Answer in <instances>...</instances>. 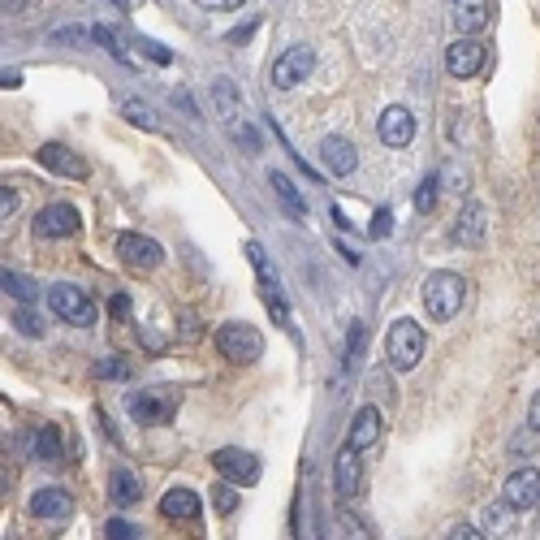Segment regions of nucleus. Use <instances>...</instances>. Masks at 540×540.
Instances as JSON below:
<instances>
[{
	"label": "nucleus",
	"mask_w": 540,
	"mask_h": 540,
	"mask_svg": "<svg viewBox=\"0 0 540 540\" xmlns=\"http://www.w3.org/2000/svg\"><path fill=\"white\" fill-rule=\"evenodd\" d=\"M0 82H5V87H22V74H17V69H5V74H0Z\"/></svg>",
	"instance_id": "79ce46f5"
},
{
	"label": "nucleus",
	"mask_w": 540,
	"mask_h": 540,
	"mask_svg": "<svg viewBox=\"0 0 540 540\" xmlns=\"http://www.w3.org/2000/svg\"><path fill=\"white\" fill-rule=\"evenodd\" d=\"M109 489H113V502H117V506H134V502L143 497V489H139V480H134L130 467H117V472H113V484H109Z\"/></svg>",
	"instance_id": "b1692460"
},
{
	"label": "nucleus",
	"mask_w": 540,
	"mask_h": 540,
	"mask_svg": "<svg viewBox=\"0 0 540 540\" xmlns=\"http://www.w3.org/2000/svg\"><path fill=\"white\" fill-rule=\"evenodd\" d=\"M199 9H208V14H230V9H243V0H195Z\"/></svg>",
	"instance_id": "f704fd0d"
},
{
	"label": "nucleus",
	"mask_w": 540,
	"mask_h": 540,
	"mask_svg": "<svg viewBox=\"0 0 540 540\" xmlns=\"http://www.w3.org/2000/svg\"><path fill=\"white\" fill-rule=\"evenodd\" d=\"M489 17H493L489 0H454V26L462 35H480L489 26Z\"/></svg>",
	"instance_id": "6ab92c4d"
},
{
	"label": "nucleus",
	"mask_w": 540,
	"mask_h": 540,
	"mask_svg": "<svg viewBox=\"0 0 540 540\" xmlns=\"http://www.w3.org/2000/svg\"><path fill=\"white\" fill-rule=\"evenodd\" d=\"M161 514L164 519H186V524H195L199 519V497L191 489H169L161 502Z\"/></svg>",
	"instance_id": "5701e85b"
},
{
	"label": "nucleus",
	"mask_w": 540,
	"mask_h": 540,
	"mask_svg": "<svg viewBox=\"0 0 540 540\" xmlns=\"http://www.w3.org/2000/svg\"><path fill=\"white\" fill-rule=\"evenodd\" d=\"M213 96H216V104H221V121H225V130L234 134V143L246 148V151H260V134H255V126H251V117L243 113V99H238V91H234V82L216 78Z\"/></svg>",
	"instance_id": "f03ea898"
},
{
	"label": "nucleus",
	"mask_w": 540,
	"mask_h": 540,
	"mask_svg": "<svg viewBox=\"0 0 540 540\" xmlns=\"http://www.w3.org/2000/svg\"><path fill=\"white\" fill-rule=\"evenodd\" d=\"M35 156H39V164H44L48 173H57V178H74V182L87 178V161H82L78 151H69L66 143H44Z\"/></svg>",
	"instance_id": "4468645a"
},
{
	"label": "nucleus",
	"mask_w": 540,
	"mask_h": 540,
	"mask_svg": "<svg viewBox=\"0 0 540 540\" xmlns=\"http://www.w3.org/2000/svg\"><path fill=\"white\" fill-rule=\"evenodd\" d=\"M246 255H251V268H255V277H260V295H264V303H268V316H273L277 325H286V320H290V307L281 303V277H277V268H273V260L264 255L260 243H246Z\"/></svg>",
	"instance_id": "423d86ee"
},
{
	"label": "nucleus",
	"mask_w": 540,
	"mask_h": 540,
	"mask_svg": "<svg viewBox=\"0 0 540 540\" xmlns=\"http://www.w3.org/2000/svg\"><path fill=\"white\" fill-rule=\"evenodd\" d=\"M78 208L74 203H48L44 213L35 216V234L39 238H69V234H78Z\"/></svg>",
	"instance_id": "9b49d317"
},
{
	"label": "nucleus",
	"mask_w": 540,
	"mask_h": 540,
	"mask_svg": "<svg viewBox=\"0 0 540 540\" xmlns=\"http://www.w3.org/2000/svg\"><path fill=\"white\" fill-rule=\"evenodd\" d=\"M484 230H489V213H484V203H467L459 213V225H454V243L459 246H480L484 243Z\"/></svg>",
	"instance_id": "a211bd4d"
},
{
	"label": "nucleus",
	"mask_w": 540,
	"mask_h": 540,
	"mask_svg": "<svg viewBox=\"0 0 540 540\" xmlns=\"http://www.w3.org/2000/svg\"><path fill=\"white\" fill-rule=\"evenodd\" d=\"M527 424L540 432V389H536V398H532V407H527Z\"/></svg>",
	"instance_id": "a19ab883"
},
{
	"label": "nucleus",
	"mask_w": 540,
	"mask_h": 540,
	"mask_svg": "<svg viewBox=\"0 0 540 540\" xmlns=\"http://www.w3.org/2000/svg\"><path fill=\"white\" fill-rule=\"evenodd\" d=\"M113 311H117V316H130V298L117 295V298H113Z\"/></svg>",
	"instance_id": "37998d69"
},
{
	"label": "nucleus",
	"mask_w": 540,
	"mask_h": 540,
	"mask_svg": "<svg viewBox=\"0 0 540 540\" xmlns=\"http://www.w3.org/2000/svg\"><path fill=\"white\" fill-rule=\"evenodd\" d=\"M117 9H139V5H143V0H113Z\"/></svg>",
	"instance_id": "a18cd8bd"
},
{
	"label": "nucleus",
	"mask_w": 540,
	"mask_h": 540,
	"mask_svg": "<svg viewBox=\"0 0 540 540\" xmlns=\"http://www.w3.org/2000/svg\"><path fill=\"white\" fill-rule=\"evenodd\" d=\"M26 5H31V0H5V14H22Z\"/></svg>",
	"instance_id": "c03bdc74"
},
{
	"label": "nucleus",
	"mask_w": 540,
	"mask_h": 540,
	"mask_svg": "<svg viewBox=\"0 0 540 540\" xmlns=\"http://www.w3.org/2000/svg\"><path fill=\"white\" fill-rule=\"evenodd\" d=\"M484 44L475 39V35H462V39H454L450 48H445V69L454 74V78H475L480 69H484Z\"/></svg>",
	"instance_id": "6e6552de"
},
{
	"label": "nucleus",
	"mask_w": 540,
	"mask_h": 540,
	"mask_svg": "<svg viewBox=\"0 0 540 540\" xmlns=\"http://www.w3.org/2000/svg\"><path fill=\"white\" fill-rule=\"evenodd\" d=\"M14 325H17V333H26V338H39V333H44V325H39V316H35V311H17L14 316Z\"/></svg>",
	"instance_id": "2f4dec72"
},
{
	"label": "nucleus",
	"mask_w": 540,
	"mask_h": 540,
	"mask_svg": "<svg viewBox=\"0 0 540 540\" xmlns=\"http://www.w3.org/2000/svg\"><path fill=\"white\" fill-rule=\"evenodd\" d=\"M389 230H393V213H385V208H380V213L372 216V238H385Z\"/></svg>",
	"instance_id": "c9c22d12"
},
{
	"label": "nucleus",
	"mask_w": 540,
	"mask_h": 540,
	"mask_svg": "<svg viewBox=\"0 0 540 540\" xmlns=\"http://www.w3.org/2000/svg\"><path fill=\"white\" fill-rule=\"evenodd\" d=\"M320 161L328 164L333 178H350L355 164H359V148H355L350 139H342V134H325V139H320Z\"/></svg>",
	"instance_id": "ddd939ff"
},
{
	"label": "nucleus",
	"mask_w": 540,
	"mask_h": 540,
	"mask_svg": "<svg viewBox=\"0 0 540 540\" xmlns=\"http://www.w3.org/2000/svg\"><path fill=\"white\" fill-rule=\"evenodd\" d=\"M380 441V410L377 407H359L355 410V424H350V445L355 450H368V445Z\"/></svg>",
	"instance_id": "412c9836"
},
{
	"label": "nucleus",
	"mask_w": 540,
	"mask_h": 540,
	"mask_svg": "<svg viewBox=\"0 0 540 540\" xmlns=\"http://www.w3.org/2000/svg\"><path fill=\"white\" fill-rule=\"evenodd\" d=\"M213 506L221 510V514H234V510H238V493H234V480H230V484H216V489H213Z\"/></svg>",
	"instance_id": "c756f323"
},
{
	"label": "nucleus",
	"mask_w": 540,
	"mask_h": 540,
	"mask_svg": "<svg viewBox=\"0 0 540 540\" xmlns=\"http://www.w3.org/2000/svg\"><path fill=\"white\" fill-rule=\"evenodd\" d=\"M121 113L130 117L139 130H156V134H161V121H156V113H151L143 99H126V104H121Z\"/></svg>",
	"instance_id": "cd10ccee"
},
{
	"label": "nucleus",
	"mask_w": 540,
	"mask_h": 540,
	"mask_svg": "<svg viewBox=\"0 0 540 540\" xmlns=\"http://www.w3.org/2000/svg\"><path fill=\"white\" fill-rule=\"evenodd\" d=\"M178 410V393L173 389H151V393H134L130 398V415L139 424H169Z\"/></svg>",
	"instance_id": "1a4fd4ad"
},
{
	"label": "nucleus",
	"mask_w": 540,
	"mask_h": 540,
	"mask_svg": "<svg viewBox=\"0 0 540 540\" xmlns=\"http://www.w3.org/2000/svg\"><path fill=\"white\" fill-rule=\"evenodd\" d=\"M424 328L415 325V320H393L389 325V338H385V359H389L393 372H410V368H420L424 359Z\"/></svg>",
	"instance_id": "7ed1b4c3"
},
{
	"label": "nucleus",
	"mask_w": 540,
	"mask_h": 540,
	"mask_svg": "<svg viewBox=\"0 0 540 540\" xmlns=\"http://www.w3.org/2000/svg\"><path fill=\"white\" fill-rule=\"evenodd\" d=\"M377 134L385 148H407L410 139H415V117H410L402 104H389L377 121Z\"/></svg>",
	"instance_id": "2eb2a0df"
},
{
	"label": "nucleus",
	"mask_w": 540,
	"mask_h": 540,
	"mask_svg": "<svg viewBox=\"0 0 540 540\" xmlns=\"http://www.w3.org/2000/svg\"><path fill=\"white\" fill-rule=\"evenodd\" d=\"M415 208H420V213H432V208H437V178H428L424 186L415 191Z\"/></svg>",
	"instance_id": "7c9ffc66"
},
{
	"label": "nucleus",
	"mask_w": 540,
	"mask_h": 540,
	"mask_svg": "<svg viewBox=\"0 0 540 540\" xmlns=\"http://www.w3.org/2000/svg\"><path fill=\"white\" fill-rule=\"evenodd\" d=\"M143 52H148L151 61H156V66H169V61H173V52H169V48H161V44H143Z\"/></svg>",
	"instance_id": "58836bf2"
},
{
	"label": "nucleus",
	"mask_w": 540,
	"mask_h": 540,
	"mask_svg": "<svg viewBox=\"0 0 540 540\" xmlns=\"http://www.w3.org/2000/svg\"><path fill=\"white\" fill-rule=\"evenodd\" d=\"M268 182L277 186V199L286 203V208H290V216H295V221H303V216H307V203H303V195H298L295 182L286 178V173H268Z\"/></svg>",
	"instance_id": "393cba45"
},
{
	"label": "nucleus",
	"mask_w": 540,
	"mask_h": 540,
	"mask_svg": "<svg viewBox=\"0 0 540 540\" xmlns=\"http://www.w3.org/2000/svg\"><path fill=\"white\" fill-rule=\"evenodd\" d=\"M104 532H109V540H134V536H139V527H130L126 519H113Z\"/></svg>",
	"instance_id": "473e14b6"
},
{
	"label": "nucleus",
	"mask_w": 540,
	"mask_h": 540,
	"mask_svg": "<svg viewBox=\"0 0 540 540\" xmlns=\"http://www.w3.org/2000/svg\"><path fill=\"white\" fill-rule=\"evenodd\" d=\"M31 454L39 462H48V467H61V432L52 424L31 428Z\"/></svg>",
	"instance_id": "4be33fe9"
},
{
	"label": "nucleus",
	"mask_w": 540,
	"mask_h": 540,
	"mask_svg": "<svg viewBox=\"0 0 540 540\" xmlns=\"http://www.w3.org/2000/svg\"><path fill=\"white\" fill-rule=\"evenodd\" d=\"M484 527L497 532V536H510V532H514V506H510L506 497H502V502H493V506L484 510Z\"/></svg>",
	"instance_id": "a878e982"
},
{
	"label": "nucleus",
	"mask_w": 540,
	"mask_h": 540,
	"mask_svg": "<svg viewBox=\"0 0 540 540\" xmlns=\"http://www.w3.org/2000/svg\"><path fill=\"white\" fill-rule=\"evenodd\" d=\"M255 26H260L255 17H251V22H243V26H238V31L230 35V44H238V39H251V35H255Z\"/></svg>",
	"instance_id": "ea45409f"
},
{
	"label": "nucleus",
	"mask_w": 540,
	"mask_h": 540,
	"mask_svg": "<svg viewBox=\"0 0 540 540\" xmlns=\"http://www.w3.org/2000/svg\"><path fill=\"white\" fill-rule=\"evenodd\" d=\"M502 497H506L514 510L540 506V472H536V467H519V472H510V480H506V489H502Z\"/></svg>",
	"instance_id": "dca6fc26"
},
{
	"label": "nucleus",
	"mask_w": 540,
	"mask_h": 540,
	"mask_svg": "<svg viewBox=\"0 0 540 540\" xmlns=\"http://www.w3.org/2000/svg\"><path fill=\"white\" fill-rule=\"evenodd\" d=\"M311 69H316V48L295 44V48H286L277 61H273V87H277V91H290V87L311 78Z\"/></svg>",
	"instance_id": "0eeeda50"
},
{
	"label": "nucleus",
	"mask_w": 540,
	"mask_h": 540,
	"mask_svg": "<svg viewBox=\"0 0 540 540\" xmlns=\"http://www.w3.org/2000/svg\"><path fill=\"white\" fill-rule=\"evenodd\" d=\"M48 307L57 311L66 325H78V328L96 325V303H91V295L78 290V286H69V281H61V286L48 290Z\"/></svg>",
	"instance_id": "39448f33"
},
{
	"label": "nucleus",
	"mask_w": 540,
	"mask_h": 540,
	"mask_svg": "<svg viewBox=\"0 0 540 540\" xmlns=\"http://www.w3.org/2000/svg\"><path fill=\"white\" fill-rule=\"evenodd\" d=\"M216 350L234 363H255L264 355V338L255 325H243V320H230V325L216 328Z\"/></svg>",
	"instance_id": "20e7f679"
},
{
	"label": "nucleus",
	"mask_w": 540,
	"mask_h": 540,
	"mask_svg": "<svg viewBox=\"0 0 540 540\" xmlns=\"http://www.w3.org/2000/svg\"><path fill=\"white\" fill-rule=\"evenodd\" d=\"M213 462H216V475H225V480H234V484H255V480H260V459L246 454V450L225 445V450H216L213 454Z\"/></svg>",
	"instance_id": "9d476101"
},
{
	"label": "nucleus",
	"mask_w": 540,
	"mask_h": 540,
	"mask_svg": "<svg viewBox=\"0 0 540 540\" xmlns=\"http://www.w3.org/2000/svg\"><path fill=\"white\" fill-rule=\"evenodd\" d=\"M14 213H17V191H9V186H5V191H0V216L9 221Z\"/></svg>",
	"instance_id": "e433bc0d"
},
{
	"label": "nucleus",
	"mask_w": 540,
	"mask_h": 540,
	"mask_svg": "<svg viewBox=\"0 0 540 540\" xmlns=\"http://www.w3.org/2000/svg\"><path fill=\"white\" fill-rule=\"evenodd\" d=\"M52 39H57V44H82V39H96V31H82V26H69V31H57Z\"/></svg>",
	"instance_id": "72a5a7b5"
},
{
	"label": "nucleus",
	"mask_w": 540,
	"mask_h": 540,
	"mask_svg": "<svg viewBox=\"0 0 540 540\" xmlns=\"http://www.w3.org/2000/svg\"><path fill=\"white\" fill-rule=\"evenodd\" d=\"M31 514L35 519H48V524H66L74 514V497L66 489H39L31 497Z\"/></svg>",
	"instance_id": "f3484780"
},
{
	"label": "nucleus",
	"mask_w": 540,
	"mask_h": 540,
	"mask_svg": "<svg viewBox=\"0 0 540 540\" xmlns=\"http://www.w3.org/2000/svg\"><path fill=\"white\" fill-rule=\"evenodd\" d=\"M5 295L17 298V303H35V298H39V286H35L31 277H22V273H9V268H5Z\"/></svg>",
	"instance_id": "bb28decb"
},
{
	"label": "nucleus",
	"mask_w": 540,
	"mask_h": 540,
	"mask_svg": "<svg viewBox=\"0 0 540 540\" xmlns=\"http://www.w3.org/2000/svg\"><path fill=\"white\" fill-rule=\"evenodd\" d=\"M96 377L99 380H130L134 377V368L121 355H109V359H99L96 363Z\"/></svg>",
	"instance_id": "c85d7f7f"
},
{
	"label": "nucleus",
	"mask_w": 540,
	"mask_h": 540,
	"mask_svg": "<svg viewBox=\"0 0 540 540\" xmlns=\"http://www.w3.org/2000/svg\"><path fill=\"white\" fill-rule=\"evenodd\" d=\"M359 475H363L359 450H355V445H346L342 454H338V462H333V484H338V493H342V497H355V489H359Z\"/></svg>",
	"instance_id": "aec40b11"
},
{
	"label": "nucleus",
	"mask_w": 540,
	"mask_h": 540,
	"mask_svg": "<svg viewBox=\"0 0 540 540\" xmlns=\"http://www.w3.org/2000/svg\"><path fill=\"white\" fill-rule=\"evenodd\" d=\"M113 246H117V255L130 264V268H156V264L164 260L161 243H151V238H143V234H117Z\"/></svg>",
	"instance_id": "f8f14e48"
},
{
	"label": "nucleus",
	"mask_w": 540,
	"mask_h": 540,
	"mask_svg": "<svg viewBox=\"0 0 540 540\" xmlns=\"http://www.w3.org/2000/svg\"><path fill=\"white\" fill-rule=\"evenodd\" d=\"M467 303V281L459 273H432L424 277V311L432 320H454Z\"/></svg>",
	"instance_id": "f257e3e1"
},
{
	"label": "nucleus",
	"mask_w": 540,
	"mask_h": 540,
	"mask_svg": "<svg viewBox=\"0 0 540 540\" xmlns=\"http://www.w3.org/2000/svg\"><path fill=\"white\" fill-rule=\"evenodd\" d=\"M450 540H484V532H475L472 524H454L450 527Z\"/></svg>",
	"instance_id": "4c0bfd02"
}]
</instances>
